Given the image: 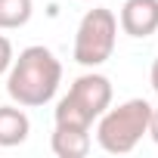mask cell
I'll return each instance as SVG.
<instances>
[{
	"mask_svg": "<svg viewBox=\"0 0 158 158\" xmlns=\"http://www.w3.org/2000/svg\"><path fill=\"white\" fill-rule=\"evenodd\" d=\"M115 44H118V16L106 6H93L77 22L71 59L84 68H99L112 59Z\"/></svg>",
	"mask_w": 158,
	"mask_h": 158,
	"instance_id": "cell-4",
	"label": "cell"
},
{
	"mask_svg": "<svg viewBox=\"0 0 158 158\" xmlns=\"http://www.w3.org/2000/svg\"><path fill=\"white\" fill-rule=\"evenodd\" d=\"M87 3H93V0H87Z\"/></svg>",
	"mask_w": 158,
	"mask_h": 158,
	"instance_id": "cell-12",
	"label": "cell"
},
{
	"mask_svg": "<svg viewBox=\"0 0 158 158\" xmlns=\"http://www.w3.org/2000/svg\"><path fill=\"white\" fill-rule=\"evenodd\" d=\"M149 136H152V143L158 146V109L152 106V115H149Z\"/></svg>",
	"mask_w": 158,
	"mask_h": 158,
	"instance_id": "cell-10",
	"label": "cell"
},
{
	"mask_svg": "<svg viewBox=\"0 0 158 158\" xmlns=\"http://www.w3.org/2000/svg\"><path fill=\"white\" fill-rule=\"evenodd\" d=\"M118 25L127 37H149L158 31V0H124Z\"/></svg>",
	"mask_w": 158,
	"mask_h": 158,
	"instance_id": "cell-5",
	"label": "cell"
},
{
	"mask_svg": "<svg viewBox=\"0 0 158 158\" xmlns=\"http://www.w3.org/2000/svg\"><path fill=\"white\" fill-rule=\"evenodd\" d=\"M112 96H115L112 81L102 71L90 68L87 74L74 77L71 87H68V93L56 102L53 121L62 124V127H84V130H90L93 121L112 106Z\"/></svg>",
	"mask_w": 158,
	"mask_h": 158,
	"instance_id": "cell-2",
	"label": "cell"
},
{
	"mask_svg": "<svg viewBox=\"0 0 158 158\" xmlns=\"http://www.w3.org/2000/svg\"><path fill=\"white\" fill-rule=\"evenodd\" d=\"M149 84H152V90H155V96H158V59H155L152 68H149Z\"/></svg>",
	"mask_w": 158,
	"mask_h": 158,
	"instance_id": "cell-11",
	"label": "cell"
},
{
	"mask_svg": "<svg viewBox=\"0 0 158 158\" xmlns=\"http://www.w3.org/2000/svg\"><path fill=\"white\" fill-rule=\"evenodd\" d=\"M34 16V0H0V31L25 28Z\"/></svg>",
	"mask_w": 158,
	"mask_h": 158,
	"instance_id": "cell-8",
	"label": "cell"
},
{
	"mask_svg": "<svg viewBox=\"0 0 158 158\" xmlns=\"http://www.w3.org/2000/svg\"><path fill=\"white\" fill-rule=\"evenodd\" d=\"M90 146H93V139H90V130H84V127H62V124L53 127L50 149L56 158H84L90 152Z\"/></svg>",
	"mask_w": 158,
	"mask_h": 158,
	"instance_id": "cell-6",
	"label": "cell"
},
{
	"mask_svg": "<svg viewBox=\"0 0 158 158\" xmlns=\"http://www.w3.org/2000/svg\"><path fill=\"white\" fill-rule=\"evenodd\" d=\"M149 115L152 106L146 99H124L118 106H109L96 118V143L109 155H127L139 146L143 136H149Z\"/></svg>",
	"mask_w": 158,
	"mask_h": 158,
	"instance_id": "cell-3",
	"label": "cell"
},
{
	"mask_svg": "<svg viewBox=\"0 0 158 158\" xmlns=\"http://www.w3.org/2000/svg\"><path fill=\"white\" fill-rule=\"evenodd\" d=\"M31 133V121L25 115L22 106H0V146L3 149H13V146H22Z\"/></svg>",
	"mask_w": 158,
	"mask_h": 158,
	"instance_id": "cell-7",
	"label": "cell"
},
{
	"mask_svg": "<svg viewBox=\"0 0 158 158\" xmlns=\"http://www.w3.org/2000/svg\"><path fill=\"white\" fill-rule=\"evenodd\" d=\"M59 84H62V62L44 44L25 47L6 71V93L22 109H40L53 102Z\"/></svg>",
	"mask_w": 158,
	"mask_h": 158,
	"instance_id": "cell-1",
	"label": "cell"
},
{
	"mask_svg": "<svg viewBox=\"0 0 158 158\" xmlns=\"http://www.w3.org/2000/svg\"><path fill=\"white\" fill-rule=\"evenodd\" d=\"M13 59H16V50H13L10 37H6V34H0V77H6V71H10Z\"/></svg>",
	"mask_w": 158,
	"mask_h": 158,
	"instance_id": "cell-9",
	"label": "cell"
}]
</instances>
